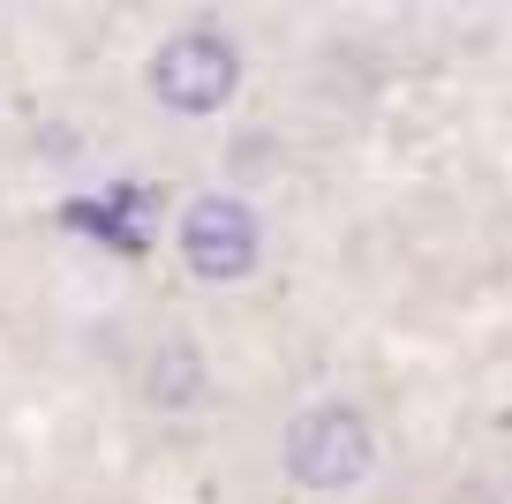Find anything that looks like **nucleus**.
Returning a JSON list of instances; mask_svg holds the SVG:
<instances>
[{"mask_svg": "<svg viewBox=\"0 0 512 504\" xmlns=\"http://www.w3.org/2000/svg\"><path fill=\"white\" fill-rule=\"evenodd\" d=\"M151 399H159V407H196V399H204V362H196L181 339L151 362Z\"/></svg>", "mask_w": 512, "mask_h": 504, "instance_id": "20e7f679", "label": "nucleus"}, {"mask_svg": "<svg viewBox=\"0 0 512 504\" xmlns=\"http://www.w3.org/2000/svg\"><path fill=\"white\" fill-rule=\"evenodd\" d=\"M181 256H189L196 279L226 286V279H249L256 264V219L234 204V196H196L189 219H181Z\"/></svg>", "mask_w": 512, "mask_h": 504, "instance_id": "7ed1b4c3", "label": "nucleus"}, {"mask_svg": "<svg viewBox=\"0 0 512 504\" xmlns=\"http://www.w3.org/2000/svg\"><path fill=\"white\" fill-rule=\"evenodd\" d=\"M369 459H377V444L354 407H309L287 429V474L302 489H347L369 474Z\"/></svg>", "mask_w": 512, "mask_h": 504, "instance_id": "f257e3e1", "label": "nucleus"}, {"mask_svg": "<svg viewBox=\"0 0 512 504\" xmlns=\"http://www.w3.org/2000/svg\"><path fill=\"white\" fill-rule=\"evenodd\" d=\"M234 83H241V53L226 46L219 31H181V38H166L159 61H151V91L174 113H219L226 98H234Z\"/></svg>", "mask_w": 512, "mask_h": 504, "instance_id": "f03ea898", "label": "nucleus"}]
</instances>
